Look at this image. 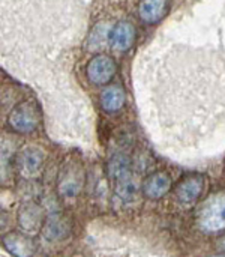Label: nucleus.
I'll use <instances>...</instances> for the list:
<instances>
[{
  "instance_id": "1a4fd4ad",
  "label": "nucleus",
  "mask_w": 225,
  "mask_h": 257,
  "mask_svg": "<svg viewBox=\"0 0 225 257\" xmlns=\"http://www.w3.org/2000/svg\"><path fill=\"white\" fill-rule=\"evenodd\" d=\"M170 188H171V176L167 172L159 170L149 175L144 179L141 193L149 200H159L170 191Z\"/></svg>"
},
{
  "instance_id": "7ed1b4c3",
  "label": "nucleus",
  "mask_w": 225,
  "mask_h": 257,
  "mask_svg": "<svg viewBox=\"0 0 225 257\" xmlns=\"http://www.w3.org/2000/svg\"><path fill=\"white\" fill-rule=\"evenodd\" d=\"M41 122V111L35 101L24 99L18 102L8 116V123L15 133H33Z\"/></svg>"
},
{
  "instance_id": "6e6552de",
  "label": "nucleus",
  "mask_w": 225,
  "mask_h": 257,
  "mask_svg": "<svg viewBox=\"0 0 225 257\" xmlns=\"http://www.w3.org/2000/svg\"><path fill=\"white\" fill-rule=\"evenodd\" d=\"M135 35H137V32H135L134 24L122 20L110 29L107 39H108V44L113 50L126 51L132 47V44L135 41Z\"/></svg>"
},
{
  "instance_id": "9d476101",
  "label": "nucleus",
  "mask_w": 225,
  "mask_h": 257,
  "mask_svg": "<svg viewBox=\"0 0 225 257\" xmlns=\"http://www.w3.org/2000/svg\"><path fill=\"white\" fill-rule=\"evenodd\" d=\"M71 224L68 218L62 214H51L48 218H45L42 226V235L47 241H60L65 239L69 235Z\"/></svg>"
},
{
  "instance_id": "f03ea898",
  "label": "nucleus",
  "mask_w": 225,
  "mask_h": 257,
  "mask_svg": "<svg viewBox=\"0 0 225 257\" xmlns=\"http://www.w3.org/2000/svg\"><path fill=\"white\" fill-rule=\"evenodd\" d=\"M84 170L78 160L69 158L60 167L57 176V193L63 199H74L84 185Z\"/></svg>"
},
{
  "instance_id": "9b49d317",
  "label": "nucleus",
  "mask_w": 225,
  "mask_h": 257,
  "mask_svg": "<svg viewBox=\"0 0 225 257\" xmlns=\"http://www.w3.org/2000/svg\"><path fill=\"white\" fill-rule=\"evenodd\" d=\"M126 102V92L122 86L113 84L102 90L101 93V107L105 113L114 114L119 113Z\"/></svg>"
},
{
  "instance_id": "2eb2a0df",
  "label": "nucleus",
  "mask_w": 225,
  "mask_h": 257,
  "mask_svg": "<svg viewBox=\"0 0 225 257\" xmlns=\"http://www.w3.org/2000/svg\"><path fill=\"white\" fill-rule=\"evenodd\" d=\"M114 193L123 203H131V202L137 200L138 184H137L135 178L132 176V173L122 178V179H117L114 182Z\"/></svg>"
},
{
  "instance_id": "f257e3e1",
  "label": "nucleus",
  "mask_w": 225,
  "mask_h": 257,
  "mask_svg": "<svg viewBox=\"0 0 225 257\" xmlns=\"http://www.w3.org/2000/svg\"><path fill=\"white\" fill-rule=\"evenodd\" d=\"M197 226L204 233L225 230V191L210 194L198 208Z\"/></svg>"
},
{
  "instance_id": "0eeeda50",
  "label": "nucleus",
  "mask_w": 225,
  "mask_h": 257,
  "mask_svg": "<svg viewBox=\"0 0 225 257\" xmlns=\"http://www.w3.org/2000/svg\"><path fill=\"white\" fill-rule=\"evenodd\" d=\"M44 221V211L36 203H24L18 209V226L27 235H35L42 230Z\"/></svg>"
},
{
  "instance_id": "20e7f679",
  "label": "nucleus",
  "mask_w": 225,
  "mask_h": 257,
  "mask_svg": "<svg viewBox=\"0 0 225 257\" xmlns=\"http://www.w3.org/2000/svg\"><path fill=\"white\" fill-rule=\"evenodd\" d=\"M117 72L116 62L107 54H96L86 65V75L90 83L96 86L108 84Z\"/></svg>"
},
{
  "instance_id": "423d86ee",
  "label": "nucleus",
  "mask_w": 225,
  "mask_h": 257,
  "mask_svg": "<svg viewBox=\"0 0 225 257\" xmlns=\"http://www.w3.org/2000/svg\"><path fill=\"white\" fill-rule=\"evenodd\" d=\"M42 164H44V154L36 148H24L15 157L17 172L26 179L38 176L41 173Z\"/></svg>"
},
{
  "instance_id": "dca6fc26",
  "label": "nucleus",
  "mask_w": 225,
  "mask_h": 257,
  "mask_svg": "<svg viewBox=\"0 0 225 257\" xmlns=\"http://www.w3.org/2000/svg\"><path fill=\"white\" fill-rule=\"evenodd\" d=\"M221 248H222V251H225V236L221 239Z\"/></svg>"
},
{
  "instance_id": "f8f14e48",
  "label": "nucleus",
  "mask_w": 225,
  "mask_h": 257,
  "mask_svg": "<svg viewBox=\"0 0 225 257\" xmlns=\"http://www.w3.org/2000/svg\"><path fill=\"white\" fill-rule=\"evenodd\" d=\"M168 12V0H141L138 6V17L147 24L159 23Z\"/></svg>"
},
{
  "instance_id": "ddd939ff",
  "label": "nucleus",
  "mask_w": 225,
  "mask_h": 257,
  "mask_svg": "<svg viewBox=\"0 0 225 257\" xmlns=\"http://www.w3.org/2000/svg\"><path fill=\"white\" fill-rule=\"evenodd\" d=\"M3 247L14 256H32L35 253L33 241L24 233L12 232L3 236Z\"/></svg>"
},
{
  "instance_id": "39448f33",
  "label": "nucleus",
  "mask_w": 225,
  "mask_h": 257,
  "mask_svg": "<svg viewBox=\"0 0 225 257\" xmlns=\"http://www.w3.org/2000/svg\"><path fill=\"white\" fill-rule=\"evenodd\" d=\"M204 191V179L200 175H188L174 187V196L180 205H194Z\"/></svg>"
},
{
  "instance_id": "4468645a",
  "label": "nucleus",
  "mask_w": 225,
  "mask_h": 257,
  "mask_svg": "<svg viewBox=\"0 0 225 257\" xmlns=\"http://www.w3.org/2000/svg\"><path fill=\"white\" fill-rule=\"evenodd\" d=\"M107 173H108V178L113 182L131 175V160H129V157L126 154H123V152H116L108 160Z\"/></svg>"
}]
</instances>
